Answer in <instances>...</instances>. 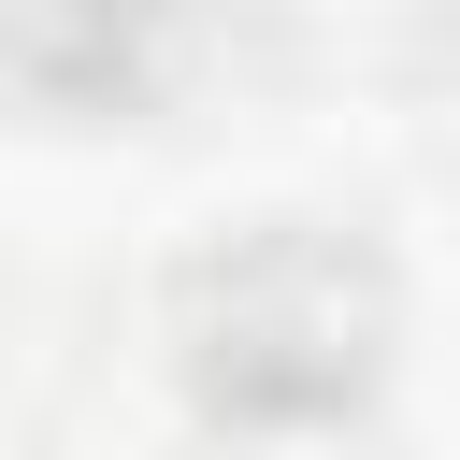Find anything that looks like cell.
<instances>
[{
	"label": "cell",
	"mask_w": 460,
	"mask_h": 460,
	"mask_svg": "<svg viewBox=\"0 0 460 460\" xmlns=\"http://www.w3.org/2000/svg\"><path fill=\"white\" fill-rule=\"evenodd\" d=\"M388 359V273L345 230L259 216L187 273V374L216 417H345Z\"/></svg>",
	"instance_id": "6da1fadb"
}]
</instances>
